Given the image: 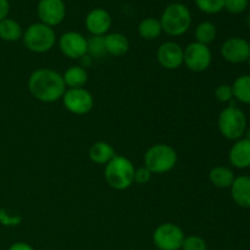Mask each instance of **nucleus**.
Wrapping results in <instances>:
<instances>
[{
  "instance_id": "9b49d317",
  "label": "nucleus",
  "mask_w": 250,
  "mask_h": 250,
  "mask_svg": "<svg viewBox=\"0 0 250 250\" xmlns=\"http://www.w3.org/2000/svg\"><path fill=\"white\" fill-rule=\"evenodd\" d=\"M37 15L42 23L49 27L59 26L66 17V5L63 0H39Z\"/></svg>"
},
{
  "instance_id": "4be33fe9",
  "label": "nucleus",
  "mask_w": 250,
  "mask_h": 250,
  "mask_svg": "<svg viewBox=\"0 0 250 250\" xmlns=\"http://www.w3.org/2000/svg\"><path fill=\"white\" fill-rule=\"evenodd\" d=\"M23 31L21 24L12 19H5L0 22V39L4 42H14L22 39Z\"/></svg>"
},
{
  "instance_id": "473e14b6",
  "label": "nucleus",
  "mask_w": 250,
  "mask_h": 250,
  "mask_svg": "<svg viewBox=\"0 0 250 250\" xmlns=\"http://www.w3.org/2000/svg\"><path fill=\"white\" fill-rule=\"evenodd\" d=\"M9 250H34V248L26 242H17V243L10 246Z\"/></svg>"
},
{
  "instance_id": "a878e982",
  "label": "nucleus",
  "mask_w": 250,
  "mask_h": 250,
  "mask_svg": "<svg viewBox=\"0 0 250 250\" xmlns=\"http://www.w3.org/2000/svg\"><path fill=\"white\" fill-rule=\"evenodd\" d=\"M195 5L205 14H219L224 10L225 0H195Z\"/></svg>"
},
{
  "instance_id": "e433bc0d",
  "label": "nucleus",
  "mask_w": 250,
  "mask_h": 250,
  "mask_svg": "<svg viewBox=\"0 0 250 250\" xmlns=\"http://www.w3.org/2000/svg\"><path fill=\"white\" fill-rule=\"evenodd\" d=\"M248 63H249V66H250V58L248 59Z\"/></svg>"
},
{
  "instance_id": "7ed1b4c3",
  "label": "nucleus",
  "mask_w": 250,
  "mask_h": 250,
  "mask_svg": "<svg viewBox=\"0 0 250 250\" xmlns=\"http://www.w3.org/2000/svg\"><path fill=\"white\" fill-rule=\"evenodd\" d=\"M159 20L164 33L170 37H181L189 31L192 14L185 4L173 2L165 7Z\"/></svg>"
},
{
  "instance_id": "6e6552de",
  "label": "nucleus",
  "mask_w": 250,
  "mask_h": 250,
  "mask_svg": "<svg viewBox=\"0 0 250 250\" xmlns=\"http://www.w3.org/2000/svg\"><path fill=\"white\" fill-rule=\"evenodd\" d=\"M185 232L173 222L159 225L153 233V242L159 250H180L185 241Z\"/></svg>"
},
{
  "instance_id": "0eeeda50",
  "label": "nucleus",
  "mask_w": 250,
  "mask_h": 250,
  "mask_svg": "<svg viewBox=\"0 0 250 250\" xmlns=\"http://www.w3.org/2000/svg\"><path fill=\"white\" fill-rule=\"evenodd\" d=\"M211 62L212 53L209 45L193 42L183 49V65L192 72H204L211 66Z\"/></svg>"
},
{
  "instance_id": "393cba45",
  "label": "nucleus",
  "mask_w": 250,
  "mask_h": 250,
  "mask_svg": "<svg viewBox=\"0 0 250 250\" xmlns=\"http://www.w3.org/2000/svg\"><path fill=\"white\" fill-rule=\"evenodd\" d=\"M87 55H89L92 59H102L107 55L104 37L92 36L87 38Z\"/></svg>"
},
{
  "instance_id": "dca6fc26",
  "label": "nucleus",
  "mask_w": 250,
  "mask_h": 250,
  "mask_svg": "<svg viewBox=\"0 0 250 250\" xmlns=\"http://www.w3.org/2000/svg\"><path fill=\"white\" fill-rule=\"evenodd\" d=\"M231 197L238 207L250 209V177L238 176L231 186Z\"/></svg>"
},
{
  "instance_id": "6ab92c4d",
  "label": "nucleus",
  "mask_w": 250,
  "mask_h": 250,
  "mask_svg": "<svg viewBox=\"0 0 250 250\" xmlns=\"http://www.w3.org/2000/svg\"><path fill=\"white\" fill-rule=\"evenodd\" d=\"M234 178L236 176H234L233 171L226 166H215L209 172V180L211 185L220 189L231 188Z\"/></svg>"
},
{
  "instance_id": "412c9836",
  "label": "nucleus",
  "mask_w": 250,
  "mask_h": 250,
  "mask_svg": "<svg viewBox=\"0 0 250 250\" xmlns=\"http://www.w3.org/2000/svg\"><path fill=\"white\" fill-rule=\"evenodd\" d=\"M138 33L146 41H155L163 33L160 20L155 17H146L142 20L138 26Z\"/></svg>"
},
{
  "instance_id": "f8f14e48",
  "label": "nucleus",
  "mask_w": 250,
  "mask_h": 250,
  "mask_svg": "<svg viewBox=\"0 0 250 250\" xmlns=\"http://www.w3.org/2000/svg\"><path fill=\"white\" fill-rule=\"evenodd\" d=\"M221 56L229 63H242L250 58V44L241 37H231L221 45Z\"/></svg>"
},
{
  "instance_id": "c85d7f7f",
  "label": "nucleus",
  "mask_w": 250,
  "mask_h": 250,
  "mask_svg": "<svg viewBox=\"0 0 250 250\" xmlns=\"http://www.w3.org/2000/svg\"><path fill=\"white\" fill-rule=\"evenodd\" d=\"M215 98L220 103H229L233 98V90H232L231 84H220L215 89Z\"/></svg>"
},
{
  "instance_id": "20e7f679",
  "label": "nucleus",
  "mask_w": 250,
  "mask_h": 250,
  "mask_svg": "<svg viewBox=\"0 0 250 250\" xmlns=\"http://www.w3.org/2000/svg\"><path fill=\"white\" fill-rule=\"evenodd\" d=\"M22 42L27 50L36 54H44L50 51L56 44V34L53 27L42 22H36L23 31Z\"/></svg>"
},
{
  "instance_id": "4468645a",
  "label": "nucleus",
  "mask_w": 250,
  "mask_h": 250,
  "mask_svg": "<svg viewBox=\"0 0 250 250\" xmlns=\"http://www.w3.org/2000/svg\"><path fill=\"white\" fill-rule=\"evenodd\" d=\"M84 24L87 31L92 36H106L109 33L112 24L111 15L102 7L90 10L84 20Z\"/></svg>"
},
{
  "instance_id": "9d476101",
  "label": "nucleus",
  "mask_w": 250,
  "mask_h": 250,
  "mask_svg": "<svg viewBox=\"0 0 250 250\" xmlns=\"http://www.w3.org/2000/svg\"><path fill=\"white\" fill-rule=\"evenodd\" d=\"M59 49L66 58L80 60L87 55V38L80 32H65L59 38Z\"/></svg>"
},
{
  "instance_id": "cd10ccee",
  "label": "nucleus",
  "mask_w": 250,
  "mask_h": 250,
  "mask_svg": "<svg viewBox=\"0 0 250 250\" xmlns=\"http://www.w3.org/2000/svg\"><path fill=\"white\" fill-rule=\"evenodd\" d=\"M248 4V0H225L224 9L227 10L229 14L238 15L246 11Z\"/></svg>"
},
{
  "instance_id": "ddd939ff",
  "label": "nucleus",
  "mask_w": 250,
  "mask_h": 250,
  "mask_svg": "<svg viewBox=\"0 0 250 250\" xmlns=\"http://www.w3.org/2000/svg\"><path fill=\"white\" fill-rule=\"evenodd\" d=\"M156 59L161 67L177 70L183 65V48L176 42H165L158 48Z\"/></svg>"
},
{
  "instance_id": "1a4fd4ad",
  "label": "nucleus",
  "mask_w": 250,
  "mask_h": 250,
  "mask_svg": "<svg viewBox=\"0 0 250 250\" xmlns=\"http://www.w3.org/2000/svg\"><path fill=\"white\" fill-rule=\"evenodd\" d=\"M61 100L65 109L76 116L89 114L94 107V97L85 88H68Z\"/></svg>"
},
{
  "instance_id": "c756f323",
  "label": "nucleus",
  "mask_w": 250,
  "mask_h": 250,
  "mask_svg": "<svg viewBox=\"0 0 250 250\" xmlns=\"http://www.w3.org/2000/svg\"><path fill=\"white\" fill-rule=\"evenodd\" d=\"M22 217L20 215H12L7 212L5 209H0V224L2 226H17L21 224Z\"/></svg>"
},
{
  "instance_id": "5701e85b",
  "label": "nucleus",
  "mask_w": 250,
  "mask_h": 250,
  "mask_svg": "<svg viewBox=\"0 0 250 250\" xmlns=\"http://www.w3.org/2000/svg\"><path fill=\"white\" fill-rule=\"evenodd\" d=\"M233 98L242 104L250 105V75L239 76L232 84Z\"/></svg>"
},
{
  "instance_id": "f257e3e1",
  "label": "nucleus",
  "mask_w": 250,
  "mask_h": 250,
  "mask_svg": "<svg viewBox=\"0 0 250 250\" xmlns=\"http://www.w3.org/2000/svg\"><path fill=\"white\" fill-rule=\"evenodd\" d=\"M29 93L41 103H55L62 99L66 85L62 75L53 68H37L31 73L27 83Z\"/></svg>"
},
{
  "instance_id": "423d86ee",
  "label": "nucleus",
  "mask_w": 250,
  "mask_h": 250,
  "mask_svg": "<svg viewBox=\"0 0 250 250\" xmlns=\"http://www.w3.org/2000/svg\"><path fill=\"white\" fill-rule=\"evenodd\" d=\"M217 128L220 133L229 141L236 142L243 138L247 131L246 114L236 105L225 107L217 119Z\"/></svg>"
},
{
  "instance_id": "39448f33",
  "label": "nucleus",
  "mask_w": 250,
  "mask_h": 250,
  "mask_svg": "<svg viewBox=\"0 0 250 250\" xmlns=\"http://www.w3.org/2000/svg\"><path fill=\"white\" fill-rule=\"evenodd\" d=\"M178 160L175 149L165 143L151 146L144 154V166L153 175H163L173 170Z\"/></svg>"
},
{
  "instance_id": "2f4dec72",
  "label": "nucleus",
  "mask_w": 250,
  "mask_h": 250,
  "mask_svg": "<svg viewBox=\"0 0 250 250\" xmlns=\"http://www.w3.org/2000/svg\"><path fill=\"white\" fill-rule=\"evenodd\" d=\"M10 11V4L7 0H0V22L7 19Z\"/></svg>"
},
{
  "instance_id": "bb28decb",
  "label": "nucleus",
  "mask_w": 250,
  "mask_h": 250,
  "mask_svg": "<svg viewBox=\"0 0 250 250\" xmlns=\"http://www.w3.org/2000/svg\"><path fill=\"white\" fill-rule=\"evenodd\" d=\"M182 250H207L208 246L204 238L199 236L185 237L182 243Z\"/></svg>"
},
{
  "instance_id": "b1692460",
  "label": "nucleus",
  "mask_w": 250,
  "mask_h": 250,
  "mask_svg": "<svg viewBox=\"0 0 250 250\" xmlns=\"http://www.w3.org/2000/svg\"><path fill=\"white\" fill-rule=\"evenodd\" d=\"M195 42L202 43L204 45H209L216 39L217 37V28L212 22L204 21L200 22L194 31Z\"/></svg>"
},
{
  "instance_id": "a211bd4d",
  "label": "nucleus",
  "mask_w": 250,
  "mask_h": 250,
  "mask_svg": "<svg viewBox=\"0 0 250 250\" xmlns=\"http://www.w3.org/2000/svg\"><path fill=\"white\" fill-rule=\"evenodd\" d=\"M116 155V151L112 148L111 144L103 141L95 142L89 149V159L92 163L98 164V165H106Z\"/></svg>"
},
{
  "instance_id": "2eb2a0df",
  "label": "nucleus",
  "mask_w": 250,
  "mask_h": 250,
  "mask_svg": "<svg viewBox=\"0 0 250 250\" xmlns=\"http://www.w3.org/2000/svg\"><path fill=\"white\" fill-rule=\"evenodd\" d=\"M229 160L232 166L239 170L250 167V141L243 137L234 142L229 149Z\"/></svg>"
},
{
  "instance_id": "c9c22d12",
  "label": "nucleus",
  "mask_w": 250,
  "mask_h": 250,
  "mask_svg": "<svg viewBox=\"0 0 250 250\" xmlns=\"http://www.w3.org/2000/svg\"><path fill=\"white\" fill-rule=\"evenodd\" d=\"M246 21H247V24H248V26L250 27V14L248 15V16H247V20H246Z\"/></svg>"
},
{
  "instance_id": "f3484780",
  "label": "nucleus",
  "mask_w": 250,
  "mask_h": 250,
  "mask_svg": "<svg viewBox=\"0 0 250 250\" xmlns=\"http://www.w3.org/2000/svg\"><path fill=\"white\" fill-rule=\"evenodd\" d=\"M105 49L107 55L111 56H124L129 50V41L125 34L120 32H112L104 36Z\"/></svg>"
},
{
  "instance_id": "72a5a7b5",
  "label": "nucleus",
  "mask_w": 250,
  "mask_h": 250,
  "mask_svg": "<svg viewBox=\"0 0 250 250\" xmlns=\"http://www.w3.org/2000/svg\"><path fill=\"white\" fill-rule=\"evenodd\" d=\"M80 60H81V65L80 66L84 67L85 70H87V67H89V66L92 65V62H93V59L90 58L89 55H84L82 59H80Z\"/></svg>"
},
{
  "instance_id": "f704fd0d",
  "label": "nucleus",
  "mask_w": 250,
  "mask_h": 250,
  "mask_svg": "<svg viewBox=\"0 0 250 250\" xmlns=\"http://www.w3.org/2000/svg\"><path fill=\"white\" fill-rule=\"evenodd\" d=\"M244 138H247V139H248V141H250V129L247 128L246 133H244Z\"/></svg>"
},
{
  "instance_id": "f03ea898",
  "label": "nucleus",
  "mask_w": 250,
  "mask_h": 250,
  "mask_svg": "<svg viewBox=\"0 0 250 250\" xmlns=\"http://www.w3.org/2000/svg\"><path fill=\"white\" fill-rule=\"evenodd\" d=\"M136 167L126 156L116 155L105 165V182L115 190H126L134 183Z\"/></svg>"
},
{
  "instance_id": "aec40b11",
  "label": "nucleus",
  "mask_w": 250,
  "mask_h": 250,
  "mask_svg": "<svg viewBox=\"0 0 250 250\" xmlns=\"http://www.w3.org/2000/svg\"><path fill=\"white\" fill-rule=\"evenodd\" d=\"M63 82L66 88H84L88 82V72L84 67L80 65L70 66L62 73Z\"/></svg>"
},
{
  "instance_id": "7c9ffc66",
  "label": "nucleus",
  "mask_w": 250,
  "mask_h": 250,
  "mask_svg": "<svg viewBox=\"0 0 250 250\" xmlns=\"http://www.w3.org/2000/svg\"><path fill=\"white\" fill-rule=\"evenodd\" d=\"M151 177H153V173L146 166H141L134 171V183L137 185H146L150 182Z\"/></svg>"
}]
</instances>
